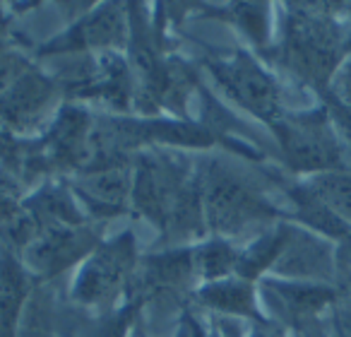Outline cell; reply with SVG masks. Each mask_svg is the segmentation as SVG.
I'll list each match as a JSON object with an SVG mask.
<instances>
[{"label": "cell", "mask_w": 351, "mask_h": 337, "mask_svg": "<svg viewBox=\"0 0 351 337\" xmlns=\"http://www.w3.org/2000/svg\"><path fill=\"white\" fill-rule=\"evenodd\" d=\"M346 5H293L284 20L282 63L317 97L330 92L332 80L351 51V20Z\"/></svg>", "instance_id": "obj_1"}, {"label": "cell", "mask_w": 351, "mask_h": 337, "mask_svg": "<svg viewBox=\"0 0 351 337\" xmlns=\"http://www.w3.org/2000/svg\"><path fill=\"white\" fill-rule=\"evenodd\" d=\"M272 130L282 150L284 164L291 172L315 176V174L349 169L325 104L296 113L287 111L282 121L274 123Z\"/></svg>", "instance_id": "obj_2"}, {"label": "cell", "mask_w": 351, "mask_h": 337, "mask_svg": "<svg viewBox=\"0 0 351 337\" xmlns=\"http://www.w3.org/2000/svg\"><path fill=\"white\" fill-rule=\"evenodd\" d=\"M279 210L243 181L219 172L207 183V220L221 234H243L272 224Z\"/></svg>", "instance_id": "obj_3"}, {"label": "cell", "mask_w": 351, "mask_h": 337, "mask_svg": "<svg viewBox=\"0 0 351 337\" xmlns=\"http://www.w3.org/2000/svg\"><path fill=\"white\" fill-rule=\"evenodd\" d=\"M215 73L226 92L260 121L274 126L284 118L287 111L282 104V89L272 75L250 56L236 54L234 58L221 60L219 65H215Z\"/></svg>", "instance_id": "obj_4"}, {"label": "cell", "mask_w": 351, "mask_h": 337, "mask_svg": "<svg viewBox=\"0 0 351 337\" xmlns=\"http://www.w3.org/2000/svg\"><path fill=\"white\" fill-rule=\"evenodd\" d=\"M274 270L298 282L327 284L335 282L337 277V253L332 248V241L313 231L291 226L289 241L274 263Z\"/></svg>", "instance_id": "obj_5"}, {"label": "cell", "mask_w": 351, "mask_h": 337, "mask_svg": "<svg viewBox=\"0 0 351 337\" xmlns=\"http://www.w3.org/2000/svg\"><path fill=\"white\" fill-rule=\"evenodd\" d=\"M132 260L135 248L128 236L104 246L80 277L77 299L84 303H108L116 299L128 275L132 272Z\"/></svg>", "instance_id": "obj_6"}, {"label": "cell", "mask_w": 351, "mask_h": 337, "mask_svg": "<svg viewBox=\"0 0 351 337\" xmlns=\"http://www.w3.org/2000/svg\"><path fill=\"white\" fill-rule=\"evenodd\" d=\"M287 196L293 205V220L298 224L308 226L313 234H320L322 239L344 244L351 236V226L344 224L306 183H293L287 188Z\"/></svg>", "instance_id": "obj_7"}, {"label": "cell", "mask_w": 351, "mask_h": 337, "mask_svg": "<svg viewBox=\"0 0 351 337\" xmlns=\"http://www.w3.org/2000/svg\"><path fill=\"white\" fill-rule=\"evenodd\" d=\"M269 292L277 294L279 308L291 321H313V316L337 299L332 287L313 282H269Z\"/></svg>", "instance_id": "obj_8"}, {"label": "cell", "mask_w": 351, "mask_h": 337, "mask_svg": "<svg viewBox=\"0 0 351 337\" xmlns=\"http://www.w3.org/2000/svg\"><path fill=\"white\" fill-rule=\"evenodd\" d=\"M303 183H306L344 224L351 226V172L349 169L315 174V176H308Z\"/></svg>", "instance_id": "obj_9"}, {"label": "cell", "mask_w": 351, "mask_h": 337, "mask_svg": "<svg viewBox=\"0 0 351 337\" xmlns=\"http://www.w3.org/2000/svg\"><path fill=\"white\" fill-rule=\"evenodd\" d=\"M202 299L205 303L210 306H217L221 311H229V313H241V316H250L255 321H263L255 311V297H253V289H250L248 282H219L215 287L205 289L202 292Z\"/></svg>", "instance_id": "obj_10"}, {"label": "cell", "mask_w": 351, "mask_h": 337, "mask_svg": "<svg viewBox=\"0 0 351 337\" xmlns=\"http://www.w3.org/2000/svg\"><path fill=\"white\" fill-rule=\"evenodd\" d=\"M239 263V253L231 248L229 244L219 241V244H210L197 253V268L202 270L205 277H221L229 270H236Z\"/></svg>", "instance_id": "obj_11"}, {"label": "cell", "mask_w": 351, "mask_h": 337, "mask_svg": "<svg viewBox=\"0 0 351 337\" xmlns=\"http://www.w3.org/2000/svg\"><path fill=\"white\" fill-rule=\"evenodd\" d=\"M15 212V193H12L10 183L0 181V220Z\"/></svg>", "instance_id": "obj_12"}]
</instances>
